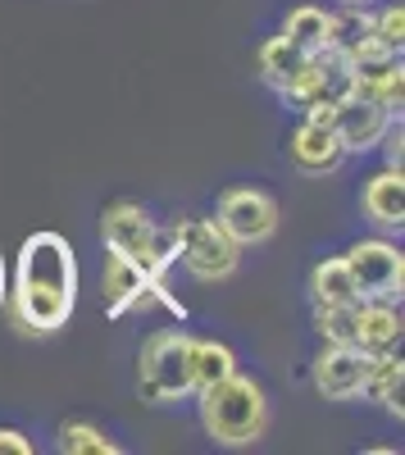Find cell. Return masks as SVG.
Returning <instances> with one entry per match:
<instances>
[{
  "instance_id": "obj_21",
  "label": "cell",
  "mask_w": 405,
  "mask_h": 455,
  "mask_svg": "<svg viewBox=\"0 0 405 455\" xmlns=\"http://www.w3.org/2000/svg\"><path fill=\"white\" fill-rule=\"evenodd\" d=\"M355 310H360V300H342V306H314V332H319L323 341L355 347Z\"/></svg>"
},
{
  "instance_id": "obj_19",
  "label": "cell",
  "mask_w": 405,
  "mask_h": 455,
  "mask_svg": "<svg viewBox=\"0 0 405 455\" xmlns=\"http://www.w3.org/2000/svg\"><path fill=\"white\" fill-rule=\"evenodd\" d=\"M55 446L64 451V455H119L123 446L109 437L105 428H96V424H83V419H73V424H60V437H55Z\"/></svg>"
},
{
  "instance_id": "obj_6",
  "label": "cell",
  "mask_w": 405,
  "mask_h": 455,
  "mask_svg": "<svg viewBox=\"0 0 405 455\" xmlns=\"http://www.w3.org/2000/svg\"><path fill=\"white\" fill-rule=\"evenodd\" d=\"M351 60V96H364L383 105L387 114H401L405 105V68H401V51H387L383 42L364 36L355 51H346Z\"/></svg>"
},
{
  "instance_id": "obj_12",
  "label": "cell",
  "mask_w": 405,
  "mask_h": 455,
  "mask_svg": "<svg viewBox=\"0 0 405 455\" xmlns=\"http://www.w3.org/2000/svg\"><path fill=\"white\" fill-rule=\"evenodd\" d=\"M291 164H297L301 173L310 178H328V173H338L342 160H346V150L338 141V132L328 128V124H314V119H301L297 132H291Z\"/></svg>"
},
{
  "instance_id": "obj_13",
  "label": "cell",
  "mask_w": 405,
  "mask_h": 455,
  "mask_svg": "<svg viewBox=\"0 0 405 455\" xmlns=\"http://www.w3.org/2000/svg\"><path fill=\"white\" fill-rule=\"evenodd\" d=\"M355 347L360 351H401V300H360L355 310Z\"/></svg>"
},
{
  "instance_id": "obj_23",
  "label": "cell",
  "mask_w": 405,
  "mask_h": 455,
  "mask_svg": "<svg viewBox=\"0 0 405 455\" xmlns=\"http://www.w3.org/2000/svg\"><path fill=\"white\" fill-rule=\"evenodd\" d=\"M0 455H32V437L19 428H0Z\"/></svg>"
},
{
  "instance_id": "obj_20",
  "label": "cell",
  "mask_w": 405,
  "mask_h": 455,
  "mask_svg": "<svg viewBox=\"0 0 405 455\" xmlns=\"http://www.w3.org/2000/svg\"><path fill=\"white\" fill-rule=\"evenodd\" d=\"M282 36H287V42H297L306 55L319 51V46H328V10H319V5L291 10L287 23H282Z\"/></svg>"
},
{
  "instance_id": "obj_2",
  "label": "cell",
  "mask_w": 405,
  "mask_h": 455,
  "mask_svg": "<svg viewBox=\"0 0 405 455\" xmlns=\"http://www.w3.org/2000/svg\"><path fill=\"white\" fill-rule=\"evenodd\" d=\"M201 405V428L218 442V446H250L269 433V396L265 387L246 373H228L218 383L196 392Z\"/></svg>"
},
{
  "instance_id": "obj_9",
  "label": "cell",
  "mask_w": 405,
  "mask_h": 455,
  "mask_svg": "<svg viewBox=\"0 0 405 455\" xmlns=\"http://www.w3.org/2000/svg\"><path fill=\"white\" fill-rule=\"evenodd\" d=\"M214 223L237 242V246H260L278 233V201L260 187H233L218 196V214Z\"/></svg>"
},
{
  "instance_id": "obj_18",
  "label": "cell",
  "mask_w": 405,
  "mask_h": 455,
  "mask_svg": "<svg viewBox=\"0 0 405 455\" xmlns=\"http://www.w3.org/2000/svg\"><path fill=\"white\" fill-rule=\"evenodd\" d=\"M237 369V355L224 347V341H201V337H192V387L201 392V387H210V383H218V378H228Z\"/></svg>"
},
{
  "instance_id": "obj_11",
  "label": "cell",
  "mask_w": 405,
  "mask_h": 455,
  "mask_svg": "<svg viewBox=\"0 0 405 455\" xmlns=\"http://www.w3.org/2000/svg\"><path fill=\"white\" fill-rule=\"evenodd\" d=\"M392 119H401V114H387L383 105L364 100V96H346V100L333 105V132H338L346 156H364V150H374L383 141V132L392 128Z\"/></svg>"
},
{
  "instance_id": "obj_1",
  "label": "cell",
  "mask_w": 405,
  "mask_h": 455,
  "mask_svg": "<svg viewBox=\"0 0 405 455\" xmlns=\"http://www.w3.org/2000/svg\"><path fill=\"white\" fill-rule=\"evenodd\" d=\"M5 300H10L19 332L28 337L60 332L73 315V300H78V259H73V246L60 233H32L19 251Z\"/></svg>"
},
{
  "instance_id": "obj_16",
  "label": "cell",
  "mask_w": 405,
  "mask_h": 455,
  "mask_svg": "<svg viewBox=\"0 0 405 455\" xmlns=\"http://www.w3.org/2000/svg\"><path fill=\"white\" fill-rule=\"evenodd\" d=\"M310 296H314V306H342V300H360L355 278H351V269H346L342 255L314 264V274H310Z\"/></svg>"
},
{
  "instance_id": "obj_7",
  "label": "cell",
  "mask_w": 405,
  "mask_h": 455,
  "mask_svg": "<svg viewBox=\"0 0 405 455\" xmlns=\"http://www.w3.org/2000/svg\"><path fill=\"white\" fill-rule=\"evenodd\" d=\"M287 105L310 109V105H338L351 96V60L338 46H319L306 55V64L291 73V83L278 92Z\"/></svg>"
},
{
  "instance_id": "obj_5",
  "label": "cell",
  "mask_w": 405,
  "mask_h": 455,
  "mask_svg": "<svg viewBox=\"0 0 405 455\" xmlns=\"http://www.w3.org/2000/svg\"><path fill=\"white\" fill-rule=\"evenodd\" d=\"M173 233H178V259L192 278L224 283V278L237 274L242 246L214 219H182V223H173Z\"/></svg>"
},
{
  "instance_id": "obj_10",
  "label": "cell",
  "mask_w": 405,
  "mask_h": 455,
  "mask_svg": "<svg viewBox=\"0 0 405 455\" xmlns=\"http://www.w3.org/2000/svg\"><path fill=\"white\" fill-rule=\"evenodd\" d=\"M369 351L360 347H342V341H328L314 360V387L323 401H355L364 387V373H369Z\"/></svg>"
},
{
  "instance_id": "obj_17",
  "label": "cell",
  "mask_w": 405,
  "mask_h": 455,
  "mask_svg": "<svg viewBox=\"0 0 405 455\" xmlns=\"http://www.w3.org/2000/svg\"><path fill=\"white\" fill-rule=\"evenodd\" d=\"M301 64H306V51H301L297 42H287L282 32L269 36V42L260 46V78H265L274 92H282V87L291 83V73H297Z\"/></svg>"
},
{
  "instance_id": "obj_4",
  "label": "cell",
  "mask_w": 405,
  "mask_h": 455,
  "mask_svg": "<svg viewBox=\"0 0 405 455\" xmlns=\"http://www.w3.org/2000/svg\"><path fill=\"white\" fill-rule=\"evenodd\" d=\"M137 392L151 405H173V401H187L196 392L192 387V332L160 328L141 341Z\"/></svg>"
},
{
  "instance_id": "obj_25",
  "label": "cell",
  "mask_w": 405,
  "mask_h": 455,
  "mask_svg": "<svg viewBox=\"0 0 405 455\" xmlns=\"http://www.w3.org/2000/svg\"><path fill=\"white\" fill-rule=\"evenodd\" d=\"M342 5H364V10H369V0H342Z\"/></svg>"
},
{
  "instance_id": "obj_3",
  "label": "cell",
  "mask_w": 405,
  "mask_h": 455,
  "mask_svg": "<svg viewBox=\"0 0 405 455\" xmlns=\"http://www.w3.org/2000/svg\"><path fill=\"white\" fill-rule=\"evenodd\" d=\"M100 233L109 255L132 259L137 269H146L151 278H164L169 264L178 259V233L173 228H160L151 214H146L137 201H115L100 219Z\"/></svg>"
},
{
  "instance_id": "obj_8",
  "label": "cell",
  "mask_w": 405,
  "mask_h": 455,
  "mask_svg": "<svg viewBox=\"0 0 405 455\" xmlns=\"http://www.w3.org/2000/svg\"><path fill=\"white\" fill-rule=\"evenodd\" d=\"M342 259H346V269L355 278L360 300H401V287H405V255H401V246L374 237V242H355Z\"/></svg>"
},
{
  "instance_id": "obj_24",
  "label": "cell",
  "mask_w": 405,
  "mask_h": 455,
  "mask_svg": "<svg viewBox=\"0 0 405 455\" xmlns=\"http://www.w3.org/2000/svg\"><path fill=\"white\" fill-rule=\"evenodd\" d=\"M5 287H10L5 283V255H0V310H5Z\"/></svg>"
},
{
  "instance_id": "obj_14",
  "label": "cell",
  "mask_w": 405,
  "mask_h": 455,
  "mask_svg": "<svg viewBox=\"0 0 405 455\" xmlns=\"http://www.w3.org/2000/svg\"><path fill=\"white\" fill-rule=\"evenodd\" d=\"M360 205H364V214H369L378 228H396V233H401V223H405V178H401V169L374 173L369 182H364Z\"/></svg>"
},
{
  "instance_id": "obj_22",
  "label": "cell",
  "mask_w": 405,
  "mask_h": 455,
  "mask_svg": "<svg viewBox=\"0 0 405 455\" xmlns=\"http://www.w3.org/2000/svg\"><path fill=\"white\" fill-rule=\"evenodd\" d=\"M374 42H383L387 51H401L405 46V10L401 5H383L374 14Z\"/></svg>"
},
{
  "instance_id": "obj_15",
  "label": "cell",
  "mask_w": 405,
  "mask_h": 455,
  "mask_svg": "<svg viewBox=\"0 0 405 455\" xmlns=\"http://www.w3.org/2000/svg\"><path fill=\"white\" fill-rule=\"evenodd\" d=\"M401 387H405V364H401V351H378L369 360V373H364V387L360 396L374 401L392 414H401Z\"/></svg>"
}]
</instances>
